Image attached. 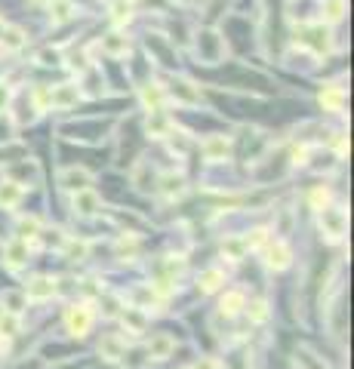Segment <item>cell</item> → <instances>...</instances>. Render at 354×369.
<instances>
[{
	"label": "cell",
	"mask_w": 354,
	"mask_h": 369,
	"mask_svg": "<svg viewBox=\"0 0 354 369\" xmlns=\"http://www.w3.org/2000/svg\"><path fill=\"white\" fill-rule=\"evenodd\" d=\"M105 49H108V53H124L126 40L120 37V34H108V40H105Z\"/></svg>",
	"instance_id": "obj_2"
},
{
	"label": "cell",
	"mask_w": 354,
	"mask_h": 369,
	"mask_svg": "<svg viewBox=\"0 0 354 369\" xmlns=\"http://www.w3.org/2000/svg\"><path fill=\"white\" fill-rule=\"evenodd\" d=\"M115 19H130V3H115Z\"/></svg>",
	"instance_id": "obj_3"
},
{
	"label": "cell",
	"mask_w": 354,
	"mask_h": 369,
	"mask_svg": "<svg viewBox=\"0 0 354 369\" xmlns=\"http://www.w3.org/2000/svg\"><path fill=\"white\" fill-rule=\"evenodd\" d=\"M49 16H53V22H68L74 16V0H53L49 3Z\"/></svg>",
	"instance_id": "obj_1"
}]
</instances>
